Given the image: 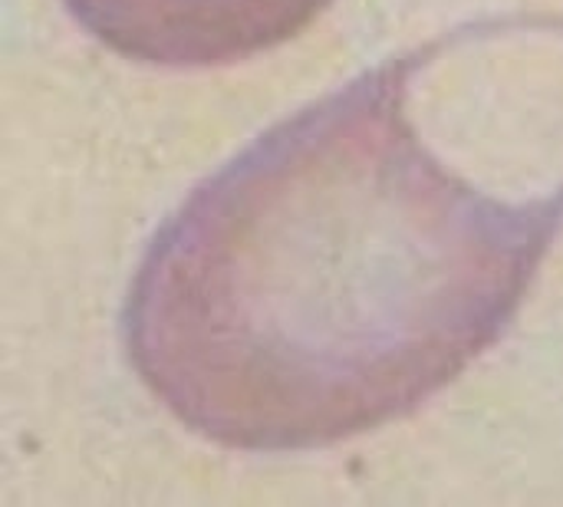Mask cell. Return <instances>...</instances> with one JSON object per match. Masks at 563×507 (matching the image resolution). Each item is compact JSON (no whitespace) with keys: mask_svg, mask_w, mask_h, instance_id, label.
<instances>
[{"mask_svg":"<svg viewBox=\"0 0 563 507\" xmlns=\"http://www.w3.org/2000/svg\"><path fill=\"white\" fill-rule=\"evenodd\" d=\"M563 228V20L442 33L201 181L122 310L145 389L241 452L323 449L455 383Z\"/></svg>","mask_w":563,"mask_h":507,"instance_id":"cell-1","label":"cell"},{"mask_svg":"<svg viewBox=\"0 0 563 507\" xmlns=\"http://www.w3.org/2000/svg\"><path fill=\"white\" fill-rule=\"evenodd\" d=\"M109 49L168 69H208L297 36L330 0H63Z\"/></svg>","mask_w":563,"mask_h":507,"instance_id":"cell-2","label":"cell"}]
</instances>
